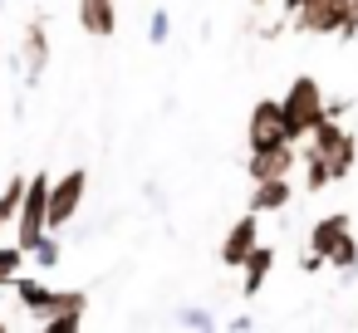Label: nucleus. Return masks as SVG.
<instances>
[{
  "mask_svg": "<svg viewBox=\"0 0 358 333\" xmlns=\"http://www.w3.org/2000/svg\"><path fill=\"white\" fill-rule=\"evenodd\" d=\"M289 196H294V186L285 182V177H270V182H255V191H250V211H285L289 206Z\"/></svg>",
  "mask_w": 358,
  "mask_h": 333,
  "instance_id": "obj_14",
  "label": "nucleus"
},
{
  "mask_svg": "<svg viewBox=\"0 0 358 333\" xmlns=\"http://www.w3.org/2000/svg\"><path fill=\"white\" fill-rule=\"evenodd\" d=\"M329 265H338V274H343V279H358V240L348 235V240L329 255Z\"/></svg>",
  "mask_w": 358,
  "mask_h": 333,
  "instance_id": "obj_16",
  "label": "nucleus"
},
{
  "mask_svg": "<svg viewBox=\"0 0 358 333\" xmlns=\"http://www.w3.org/2000/svg\"><path fill=\"white\" fill-rule=\"evenodd\" d=\"M30 255H35V269H59L64 245H59V235H55V230H45V235H40V245H35Z\"/></svg>",
  "mask_w": 358,
  "mask_h": 333,
  "instance_id": "obj_15",
  "label": "nucleus"
},
{
  "mask_svg": "<svg viewBox=\"0 0 358 333\" xmlns=\"http://www.w3.org/2000/svg\"><path fill=\"white\" fill-rule=\"evenodd\" d=\"M348 108H353V103H348V98H329V118H343V113H348Z\"/></svg>",
  "mask_w": 358,
  "mask_h": 333,
  "instance_id": "obj_24",
  "label": "nucleus"
},
{
  "mask_svg": "<svg viewBox=\"0 0 358 333\" xmlns=\"http://www.w3.org/2000/svg\"><path fill=\"white\" fill-rule=\"evenodd\" d=\"M79 25L99 40H108L118 30V10H113V0H79Z\"/></svg>",
  "mask_w": 358,
  "mask_h": 333,
  "instance_id": "obj_13",
  "label": "nucleus"
},
{
  "mask_svg": "<svg viewBox=\"0 0 358 333\" xmlns=\"http://www.w3.org/2000/svg\"><path fill=\"white\" fill-rule=\"evenodd\" d=\"M343 240H348V216H343V211H334V216H324V221L309 225V250H319L324 260H329Z\"/></svg>",
  "mask_w": 358,
  "mask_h": 333,
  "instance_id": "obj_9",
  "label": "nucleus"
},
{
  "mask_svg": "<svg viewBox=\"0 0 358 333\" xmlns=\"http://www.w3.org/2000/svg\"><path fill=\"white\" fill-rule=\"evenodd\" d=\"M241 269H245V279H241V294H245V299H255V294L265 289V274L275 269V245H255V250L245 255V265H241Z\"/></svg>",
  "mask_w": 358,
  "mask_h": 333,
  "instance_id": "obj_12",
  "label": "nucleus"
},
{
  "mask_svg": "<svg viewBox=\"0 0 358 333\" xmlns=\"http://www.w3.org/2000/svg\"><path fill=\"white\" fill-rule=\"evenodd\" d=\"M309 157H319V162L334 172V182H338V177H348V172H353V157H358L353 133H348L338 118H324V123L309 133Z\"/></svg>",
  "mask_w": 358,
  "mask_h": 333,
  "instance_id": "obj_2",
  "label": "nucleus"
},
{
  "mask_svg": "<svg viewBox=\"0 0 358 333\" xmlns=\"http://www.w3.org/2000/svg\"><path fill=\"white\" fill-rule=\"evenodd\" d=\"M329 182H334V172H329L319 157H304V186H309V191H324Z\"/></svg>",
  "mask_w": 358,
  "mask_h": 333,
  "instance_id": "obj_18",
  "label": "nucleus"
},
{
  "mask_svg": "<svg viewBox=\"0 0 358 333\" xmlns=\"http://www.w3.org/2000/svg\"><path fill=\"white\" fill-rule=\"evenodd\" d=\"M84 186H89V172L84 167H74V172H64L55 182V191H50V230H59V225L74 221V211L84 201Z\"/></svg>",
  "mask_w": 358,
  "mask_h": 333,
  "instance_id": "obj_5",
  "label": "nucleus"
},
{
  "mask_svg": "<svg viewBox=\"0 0 358 333\" xmlns=\"http://www.w3.org/2000/svg\"><path fill=\"white\" fill-rule=\"evenodd\" d=\"M231 328H236V333H250V328H255V318H250V313H236V318H231Z\"/></svg>",
  "mask_w": 358,
  "mask_h": 333,
  "instance_id": "obj_25",
  "label": "nucleus"
},
{
  "mask_svg": "<svg viewBox=\"0 0 358 333\" xmlns=\"http://www.w3.org/2000/svg\"><path fill=\"white\" fill-rule=\"evenodd\" d=\"M15 294H20V304L30 309V318H40V323L59 309V289H50V284H40V279H15Z\"/></svg>",
  "mask_w": 358,
  "mask_h": 333,
  "instance_id": "obj_11",
  "label": "nucleus"
},
{
  "mask_svg": "<svg viewBox=\"0 0 358 333\" xmlns=\"http://www.w3.org/2000/svg\"><path fill=\"white\" fill-rule=\"evenodd\" d=\"M79 323H84V313H69V309H55V313L45 318V328H50V333H74Z\"/></svg>",
  "mask_w": 358,
  "mask_h": 333,
  "instance_id": "obj_21",
  "label": "nucleus"
},
{
  "mask_svg": "<svg viewBox=\"0 0 358 333\" xmlns=\"http://www.w3.org/2000/svg\"><path fill=\"white\" fill-rule=\"evenodd\" d=\"M59 309L84 313V309H89V294H84V289H59Z\"/></svg>",
  "mask_w": 358,
  "mask_h": 333,
  "instance_id": "obj_23",
  "label": "nucleus"
},
{
  "mask_svg": "<svg viewBox=\"0 0 358 333\" xmlns=\"http://www.w3.org/2000/svg\"><path fill=\"white\" fill-rule=\"evenodd\" d=\"M167 35H172V15L157 6V10H152V20H148V40H152V45H167Z\"/></svg>",
  "mask_w": 358,
  "mask_h": 333,
  "instance_id": "obj_20",
  "label": "nucleus"
},
{
  "mask_svg": "<svg viewBox=\"0 0 358 333\" xmlns=\"http://www.w3.org/2000/svg\"><path fill=\"white\" fill-rule=\"evenodd\" d=\"M338 15H343L338 40H353V35H358V0H338Z\"/></svg>",
  "mask_w": 358,
  "mask_h": 333,
  "instance_id": "obj_22",
  "label": "nucleus"
},
{
  "mask_svg": "<svg viewBox=\"0 0 358 333\" xmlns=\"http://www.w3.org/2000/svg\"><path fill=\"white\" fill-rule=\"evenodd\" d=\"M20 260H25V250H20V245H0V284H15Z\"/></svg>",
  "mask_w": 358,
  "mask_h": 333,
  "instance_id": "obj_17",
  "label": "nucleus"
},
{
  "mask_svg": "<svg viewBox=\"0 0 358 333\" xmlns=\"http://www.w3.org/2000/svg\"><path fill=\"white\" fill-rule=\"evenodd\" d=\"M260 245V211H245L231 230H226V240H221V265H231V269H241L245 265V255Z\"/></svg>",
  "mask_w": 358,
  "mask_h": 333,
  "instance_id": "obj_6",
  "label": "nucleus"
},
{
  "mask_svg": "<svg viewBox=\"0 0 358 333\" xmlns=\"http://www.w3.org/2000/svg\"><path fill=\"white\" fill-rule=\"evenodd\" d=\"M289 167H294V147H289V142H275V147H250V162H245L250 182H270V177H285Z\"/></svg>",
  "mask_w": 358,
  "mask_h": 333,
  "instance_id": "obj_7",
  "label": "nucleus"
},
{
  "mask_svg": "<svg viewBox=\"0 0 358 333\" xmlns=\"http://www.w3.org/2000/svg\"><path fill=\"white\" fill-rule=\"evenodd\" d=\"M20 59H25V79L40 84V74L50 69V35H45V25H30V30H25Z\"/></svg>",
  "mask_w": 358,
  "mask_h": 333,
  "instance_id": "obj_10",
  "label": "nucleus"
},
{
  "mask_svg": "<svg viewBox=\"0 0 358 333\" xmlns=\"http://www.w3.org/2000/svg\"><path fill=\"white\" fill-rule=\"evenodd\" d=\"M250 147H275V142H294L289 138V118H285V98H260L250 108V128H245Z\"/></svg>",
  "mask_w": 358,
  "mask_h": 333,
  "instance_id": "obj_4",
  "label": "nucleus"
},
{
  "mask_svg": "<svg viewBox=\"0 0 358 333\" xmlns=\"http://www.w3.org/2000/svg\"><path fill=\"white\" fill-rule=\"evenodd\" d=\"M177 323H182V328H216L221 318H216L211 309H177Z\"/></svg>",
  "mask_w": 358,
  "mask_h": 333,
  "instance_id": "obj_19",
  "label": "nucleus"
},
{
  "mask_svg": "<svg viewBox=\"0 0 358 333\" xmlns=\"http://www.w3.org/2000/svg\"><path fill=\"white\" fill-rule=\"evenodd\" d=\"M338 25H343V15H338V0H304V6L294 10V30H304V35H338Z\"/></svg>",
  "mask_w": 358,
  "mask_h": 333,
  "instance_id": "obj_8",
  "label": "nucleus"
},
{
  "mask_svg": "<svg viewBox=\"0 0 358 333\" xmlns=\"http://www.w3.org/2000/svg\"><path fill=\"white\" fill-rule=\"evenodd\" d=\"M255 6H265V0H255Z\"/></svg>",
  "mask_w": 358,
  "mask_h": 333,
  "instance_id": "obj_26",
  "label": "nucleus"
},
{
  "mask_svg": "<svg viewBox=\"0 0 358 333\" xmlns=\"http://www.w3.org/2000/svg\"><path fill=\"white\" fill-rule=\"evenodd\" d=\"M285 118H289V138H309V133L329 118V98H324V89H319L309 74H299V79L289 84V94H285Z\"/></svg>",
  "mask_w": 358,
  "mask_h": 333,
  "instance_id": "obj_1",
  "label": "nucleus"
},
{
  "mask_svg": "<svg viewBox=\"0 0 358 333\" xmlns=\"http://www.w3.org/2000/svg\"><path fill=\"white\" fill-rule=\"evenodd\" d=\"M0 328H6V323H0Z\"/></svg>",
  "mask_w": 358,
  "mask_h": 333,
  "instance_id": "obj_27",
  "label": "nucleus"
},
{
  "mask_svg": "<svg viewBox=\"0 0 358 333\" xmlns=\"http://www.w3.org/2000/svg\"><path fill=\"white\" fill-rule=\"evenodd\" d=\"M50 191H55V182L45 177V172H35V182L25 186V206H20V221H15V245L30 255L35 245H40V235L50 230Z\"/></svg>",
  "mask_w": 358,
  "mask_h": 333,
  "instance_id": "obj_3",
  "label": "nucleus"
}]
</instances>
